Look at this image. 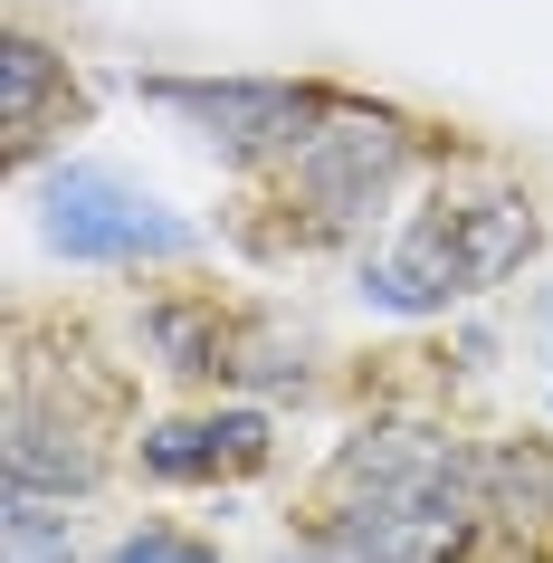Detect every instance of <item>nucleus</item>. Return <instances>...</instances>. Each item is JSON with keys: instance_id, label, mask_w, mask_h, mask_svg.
<instances>
[{"instance_id": "11", "label": "nucleus", "mask_w": 553, "mask_h": 563, "mask_svg": "<svg viewBox=\"0 0 553 563\" xmlns=\"http://www.w3.org/2000/svg\"><path fill=\"white\" fill-rule=\"evenodd\" d=\"M0 544H10V563H87L77 516L58 497H0Z\"/></svg>"}, {"instance_id": "10", "label": "nucleus", "mask_w": 553, "mask_h": 563, "mask_svg": "<svg viewBox=\"0 0 553 563\" xmlns=\"http://www.w3.org/2000/svg\"><path fill=\"white\" fill-rule=\"evenodd\" d=\"M134 334L173 383H230V363H239V316L220 297H153Z\"/></svg>"}, {"instance_id": "4", "label": "nucleus", "mask_w": 553, "mask_h": 563, "mask_svg": "<svg viewBox=\"0 0 553 563\" xmlns=\"http://www.w3.org/2000/svg\"><path fill=\"white\" fill-rule=\"evenodd\" d=\"M144 106H163L230 173H277L344 96L306 87V77H144Z\"/></svg>"}, {"instance_id": "12", "label": "nucleus", "mask_w": 553, "mask_h": 563, "mask_svg": "<svg viewBox=\"0 0 553 563\" xmlns=\"http://www.w3.org/2000/svg\"><path fill=\"white\" fill-rule=\"evenodd\" d=\"M106 563H230V554L210 534H191V526H134V534H115Z\"/></svg>"}, {"instance_id": "14", "label": "nucleus", "mask_w": 553, "mask_h": 563, "mask_svg": "<svg viewBox=\"0 0 553 563\" xmlns=\"http://www.w3.org/2000/svg\"><path fill=\"white\" fill-rule=\"evenodd\" d=\"M516 563H544V554H516Z\"/></svg>"}, {"instance_id": "1", "label": "nucleus", "mask_w": 553, "mask_h": 563, "mask_svg": "<svg viewBox=\"0 0 553 563\" xmlns=\"http://www.w3.org/2000/svg\"><path fill=\"white\" fill-rule=\"evenodd\" d=\"M324 563H467L487 544V477L477 449L439 420H363L334 468H324L316 526H306Z\"/></svg>"}, {"instance_id": "13", "label": "nucleus", "mask_w": 553, "mask_h": 563, "mask_svg": "<svg viewBox=\"0 0 553 563\" xmlns=\"http://www.w3.org/2000/svg\"><path fill=\"white\" fill-rule=\"evenodd\" d=\"M534 334H544V354H553V287L534 297Z\"/></svg>"}, {"instance_id": "5", "label": "nucleus", "mask_w": 553, "mask_h": 563, "mask_svg": "<svg viewBox=\"0 0 553 563\" xmlns=\"http://www.w3.org/2000/svg\"><path fill=\"white\" fill-rule=\"evenodd\" d=\"M38 239L77 267H173L201 249L181 210H163L144 181L106 173V163H48L38 173Z\"/></svg>"}, {"instance_id": "3", "label": "nucleus", "mask_w": 553, "mask_h": 563, "mask_svg": "<svg viewBox=\"0 0 553 563\" xmlns=\"http://www.w3.org/2000/svg\"><path fill=\"white\" fill-rule=\"evenodd\" d=\"M420 173V134L381 106H334L306 144L267 173V210H277V249H363L391 220V201Z\"/></svg>"}, {"instance_id": "2", "label": "nucleus", "mask_w": 553, "mask_h": 563, "mask_svg": "<svg viewBox=\"0 0 553 563\" xmlns=\"http://www.w3.org/2000/svg\"><path fill=\"white\" fill-rule=\"evenodd\" d=\"M534 249H544V210L524 191H430L363 249L353 287L381 316H449V306H477L506 277H524Z\"/></svg>"}, {"instance_id": "8", "label": "nucleus", "mask_w": 553, "mask_h": 563, "mask_svg": "<svg viewBox=\"0 0 553 563\" xmlns=\"http://www.w3.org/2000/svg\"><path fill=\"white\" fill-rule=\"evenodd\" d=\"M477 477H487V544L553 554V449L544 440H487Z\"/></svg>"}, {"instance_id": "7", "label": "nucleus", "mask_w": 553, "mask_h": 563, "mask_svg": "<svg viewBox=\"0 0 553 563\" xmlns=\"http://www.w3.org/2000/svg\"><path fill=\"white\" fill-rule=\"evenodd\" d=\"M277 459V420L248 401H210V411H173L134 440V468L153 487H239Z\"/></svg>"}, {"instance_id": "9", "label": "nucleus", "mask_w": 553, "mask_h": 563, "mask_svg": "<svg viewBox=\"0 0 553 563\" xmlns=\"http://www.w3.org/2000/svg\"><path fill=\"white\" fill-rule=\"evenodd\" d=\"M67 115H77V77H67V58L38 30H10V48H0V124H10V163H38V144L67 134Z\"/></svg>"}, {"instance_id": "6", "label": "nucleus", "mask_w": 553, "mask_h": 563, "mask_svg": "<svg viewBox=\"0 0 553 563\" xmlns=\"http://www.w3.org/2000/svg\"><path fill=\"white\" fill-rule=\"evenodd\" d=\"M115 468L106 449V411H87L67 383H38L20 373L10 383V440H0V487L10 497H58V506H87Z\"/></svg>"}]
</instances>
